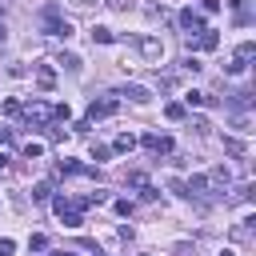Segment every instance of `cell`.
I'll list each match as a JSON object with an SVG mask.
<instances>
[{
  "label": "cell",
  "instance_id": "6da1fadb",
  "mask_svg": "<svg viewBox=\"0 0 256 256\" xmlns=\"http://www.w3.org/2000/svg\"><path fill=\"white\" fill-rule=\"evenodd\" d=\"M20 112H24V120L36 124V128H44V124L52 120V108H48L44 100H28V104H20Z\"/></svg>",
  "mask_w": 256,
  "mask_h": 256
},
{
  "label": "cell",
  "instance_id": "7a4b0ae2",
  "mask_svg": "<svg viewBox=\"0 0 256 256\" xmlns=\"http://www.w3.org/2000/svg\"><path fill=\"white\" fill-rule=\"evenodd\" d=\"M116 108H120V100H116V96L92 100V104H88V124H96V120H108V116H116Z\"/></svg>",
  "mask_w": 256,
  "mask_h": 256
},
{
  "label": "cell",
  "instance_id": "3957f363",
  "mask_svg": "<svg viewBox=\"0 0 256 256\" xmlns=\"http://www.w3.org/2000/svg\"><path fill=\"white\" fill-rule=\"evenodd\" d=\"M140 144H144V152H148V156H168V152H172V140H168V136H160V132H148Z\"/></svg>",
  "mask_w": 256,
  "mask_h": 256
},
{
  "label": "cell",
  "instance_id": "277c9868",
  "mask_svg": "<svg viewBox=\"0 0 256 256\" xmlns=\"http://www.w3.org/2000/svg\"><path fill=\"white\" fill-rule=\"evenodd\" d=\"M140 56H144L148 64H160V60H164V44H160L156 36H144V40H140Z\"/></svg>",
  "mask_w": 256,
  "mask_h": 256
},
{
  "label": "cell",
  "instance_id": "5b68a950",
  "mask_svg": "<svg viewBox=\"0 0 256 256\" xmlns=\"http://www.w3.org/2000/svg\"><path fill=\"white\" fill-rule=\"evenodd\" d=\"M180 28H184L188 36H196V32H204V16H200L196 8H184V12H180Z\"/></svg>",
  "mask_w": 256,
  "mask_h": 256
},
{
  "label": "cell",
  "instance_id": "8992f818",
  "mask_svg": "<svg viewBox=\"0 0 256 256\" xmlns=\"http://www.w3.org/2000/svg\"><path fill=\"white\" fill-rule=\"evenodd\" d=\"M112 96H128L132 104H148V100H152V92H148L144 84H124V88H116Z\"/></svg>",
  "mask_w": 256,
  "mask_h": 256
},
{
  "label": "cell",
  "instance_id": "52a82bcc",
  "mask_svg": "<svg viewBox=\"0 0 256 256\" xmlns=\"http://www.w3.org/2000/svg\"><path fill=\"white\" fill-rule=\"evenodd\" d=\"M180 196H192V200L208 196V176H188V184H180Z\"/></svg>",
  "mask_w": 256,
  "mask_h": 256
},
{
  "label": "cell",
  "instance_id": "ba28073f",
  "mask_svg": "<svg viewBox=\"0 0 256 256\" xmlns=\"http://www.w3.org/2000/svg\"><path fill=\"white\" fill-rule=\"evenodd\" d=\"M208 184H212V188H220V192H224V188H228V184H232V172H228V168H224V164H216V168H212V172H208Z\"/></svg>",
  "mask_w": 256,
  "mask_h": 256
},
{
  "label": "cell",
  "instance_id": "9c48e42d",
  "mask_svg": "<svg viewBox=\"0 0 256 256\" xmlns=\"http://www.w3.org/2000/svg\"><path fill=\"white\" fill-rule=\"evenodd\" d=\"M44 32H48V36L68 40V36H72V24H68V20H48V24H44Z\"/></svg>",
  "mask_w": 256,
  "mask_h": 256
},
{
  "label": "cell",
  "instance_id": "30bf717a",
  "mask_svg": "<svg viewBox=\"0 0 256 256\" xmlns=\"http://www.w3.org/2000/svg\"><path fill=\"white\" fill-rule=\"evenodd\" d=\"M252 224H256V220H252V216H244V220L232 228V240H240V244H244V240H252Z\"/></svg>",
  "mask_w": 256,
  "mask_h": 256
},
{
  "label": "cell",
  "instance_id": "8fae6325",
  "mask_svg": "<svg viewBox=\"0 0 256 256\" xmlns=\"http://www.w3.org/2000/svg\"><path fill=\"white\" fill-rule=\"evenodd\" d=\"M232 4V12H236V24H252V8H248V0H228Z\"/></svg>",
  "mask_w": 256,
  "mask_h": 256
},
{
  "label": "cell",
  "instance_id": "7c38bea8",
  "mask_svg": "<svg viewBox=\"0 0 256 256\" xmlns=\"http://www.w3.org/2000/svg\"><path fill=\"white\" fill-rule=\"evenodd\" d=\"M36 84H40V88H44V92H48V88H52V84H56V72H52V68H48V64H40V68H36Z\"/></svg>",
  "mask_w": 256,
  "mask_h": 256
},
{
  "label": "cell",
  "instance_id": "4fadbf2b",
  "mask_svg": "<svg viewBox=\"0 0 256 256\" xmlns=\"http://www.w3.org/2000/svg\"><path fill=\"white\" fill-rule=\"evenodd\" d=\"M224 152H232V156H248V144L236 140V136H224Z\"/></svg>",
  "mask_w": 256,
  "mask_h": 256
},
{
  "label": "cell",
  "instance_id": "5bb4252c",
  "mask_svg": "<svg viewBox=\"0 0 256 256\" xmlns=\"http://www.w3.org/2000/svg\"><path fill=\"white\" fill-rule=\"evenodd\" d=\"M112 40H116V36H112V28H100V24L92 28V44H112Z\"/></svg>",
  "mask_w": 256,
  "mask_h": 256
},
{
  "label": "cell",
  "instance_id": "9a60e30c",
  "mask_svg": "<svg viewBox=\"0 0 256 256\" xmlns=\"http://www.w3.org/2000/svg\"><path fill=\"white\" fill-rule=\"evenodd\" d=\"M56 64H64L68 72H80V56H76V52H60V60H56Z\"/></svg>",
  "mask_w": 256,
  "mask_h": 256
},
{
  "label": "cell",
  "instance_id": "2e32d148",
  "mask_svg": "<svg viewBox=\"0 0 256 256\" xmlns=\"http://www.w3.org/2000/svg\"><path fill=\"white\" fill-rule=\"evenodd\" d=\"M132 148H136V136H128V132L116 136V144H112V152H132Z\"/></svg>",
  "mask_w": 256,
  "mask_h": 256
},
{
  "label": "cell",
  "instance_id": "e0dca14e",
  "mask_svg": "<svg viewBox=\"0 0 256 256\" xmlns=\"http://www.w3.org/2000/svg\"><path fill=\"white\" fill-rule=\"evenodd\" d=\"M60 216H64V228H80V224H84L80 208H68V212H60Z\"/></svg>",
  "mask_w": 256,
  "mask_h": 256
},
{
  "label": "cell",
  "instance_id": "ac0fdd59",
  "mask_svg": "<svg viewBox=\"0 0 256 256\" xmlns=\"http://www.w3.org/2000/svg\"><path fill=\"white\" fill-rule=\"evenodd\" d=\"M144 12H148L152 20H156V16H168V8H164V0H148V4H144Z\"/></svg>",
  "mask_w": 256,
  "mask_h": 256
},
{
  "label": "cell",
  "instance_id": "d6986e66",
  "mask_svg": "<svg viewBox=\"0 0 256 256\" xmlns=\"http://www.w3.org/2000/svg\"><path fill=\"white\" fill-rule=\"evenodd\" d=\"M232 104H236V108H252V92H248V88L232 92Z\"/></svg>",
  "mask_w": 256,
  "mask_h": 256
},
{
  "label": "cell",
  "instance_id": "ffe728a7",
  "mask_svg": "<svg viewBox=\"0 0 256 256\" xmlns=\"http://www.w3.org/2000/svg\"><path fill=\"white\" fill-rule=\"evenodd\" d=\"M48 196H52V184H36V188H32V200H36V204H44Z\"/></svg>",
  "mask_w": 256,
  "mask_h": 256
},
{
  "label": "cell",
  "instance_id": "44dd1931",
  "mask_svg": "<svg viewBox=\"0 0 256 256\" xmlns=\"http://www.w3.org/2000/svg\"><path fill=\"white\" fill-rule=\"evenodd\" d=\"M236 56H240V60H252V56H256V44H252V40H244V44L236 48Z\"/></svg>",
  "mask_w": 256,
  "mask_h": 256
},
{
  "label": "cell",
  "instance_id": "7402d4cb",
  "mask_svg": "<svg viewBox=\"0 0 256 256\" xmlns=\"http://www.w3.org/2000/svg\"><path fill=\"white\" fill-rule=\"evenodd\" d=\"M184 104H192V108H196V104H208V96H204V92H196V88H192V92H188V96H184Z\"/></svg>",
  "mask_w": 256,
  "mask_h": 256
},
{
  "label": "cell",
  "instance_id": "603a6c76",
  "mask_svg": "<svg viewBox=\"0 0 256 256\" xmlns=\"http://www.w3.org/2000/svg\"><path fill=\"white\" fill-rule=\"evenodd\" d=\"M164 116H168V120H184V104H168Z\"/></svg>",
  "mask_w": 256,
  "mask_h": 256
},
{
  "label": "cell",
  "instance_id": "cb8c5ba5",
  "mask_svg": "<svg viewBox=\"0 0 256 256\" xmlns=\"http://www.w3.org/2000/svg\"><path fill=\"white\" fill-rule=\"evenodd\" d=\"M28 248H32V252H44V248H48V236H40V232H36V236L28 240Z\"/></svg>",
  "mask_w": 256,
  "mask_h": 256
},
{
  "label": "cell",
  "instance_id": "d4e9b609",
  "mask_svg": "<svg viewBox=\"0 0 256 256\" xmlns=\"http://www.w3.org/2000/svg\"><path fill=\"white\" fill-rule=\"evenodd\" d=\"M244 68H248V60H240V56H236V60H232V64H228V76H240V72H244Z\"/></svg>",
  "mask_w": 256,
  "mask_h": 256
},
{
  "label": "cell",
  "instance_id": "484cf974",
  "mask_svg": "<svg viewBox=\"0 0 256 256\" xmlns=\"http://www.w3.org/2000/svg\"><path fill=\"white\" fill-rule=\"evenodd\" d=\"M40 152H44V144H36V140H28V144H24V156H28V160H32V156H40Z\"/></svg>",
  "mask_w": 256,
  "mask_h": 256
},
{
  "label": "cell",
  "instance_id": "4316f807",
  "mask_svg": "<svg viewBox=\"0 0 256 256\" xmlns=\"http://www.w3.org/2000/svg\"><path fill=\"white\" fill-rule=\"evenodd\" d=\"M112 156V148H104V144H92V160H108Z\"/></svg>",
  "mask_w": 256,
  "mask_h": 256
},
{
  "label": "cell",
  "instance_id": "83f0119b",
  "mask_svg": "<svg viewBox=\"0 0 256 256\" xmlns=\"http://www.w3.org/2000/svg\"><path fill=\"white\" fill-rule=\"evenodd\" d=\"M104 4H108V8H116V12H128L136 0H104Z\"/></svg>",
  "mask_w": 256,
  "mask_h": 256
},
{
  "label": "cell",
  "instance_id": "f1b7e54d",
  "mask_svg": "<svg viewBox=\"0 0 256 256\" xmlns=\"http://www.w3.org/2000/svg\"><path fill=\"white\" fill-rule=\"evenodd\" d=\"M4 116H20V100H4Z\"/></svg>",
  "mask_w": 256,
  "mask_h": 256
},
{
  "label": "cell",
  "instance_id": "f546056e",
  "mask_svg": "<svg viewBox=\"0 0 256 256\" xmlns=\"http://www.w3.org/2000/svg\"><path fill=\"white\" fill-rule=\"evenodd\" d=\"M128 184H136V188H144V184H148V176H144V172H128Z\"/></svg>",
  "mask_w": 256,
  "mask_h": 256
},
{
  "label": "cell",
  "instance_id": "4dcf8cb0",
  "mask_svg": "<svg viewBox=\"0 0 256 256\" xmlns=\"http://www.w3.org/2000/svg\"><path fill=\"white\" fill-rule=\"evenodd\" d=\"M172 256H196V248H192V244H176V248H172Z\"/></svg>",
  "mask_w": 256,
  "mask_h": 256
},
{
  "label": "cell",
  "instance_id": "1f68e13d",
  "mask_svg": "<svg viewBox=\"0 0 256 256\" xmlns=\"http://www.w3.org/2000/svg\"><path fill=\"white\" fill-rule=\"evenodd\" d=\"M60 16V4H44V20H56Z\"/></svg>",
  "mask_w": 256,
  "mask_h": 256
},
{
  "label": "cell",
  "instance_id": "d6a6232c",
  "mask_svg": "<svg viewBox=\"0 0 256 256\" xmlns=\"http://www.w3.org/2000/svg\"><path fill=\"white\" fill-rule=\"evenodd\" d=\"M52 116H56V120H68L72 112H68V104H56V108H52Z\"/></svg>",
  "mask_w": 256,
  "mask_h": 256
},
{
  "label": "cell",
  "instance_id": "836d02e7",
  "mask_svg": "<svg viewBox=\"0 0 256 256\" xmlns=\"http://www.w3.org/2000/svg\"><path fill=\"white\" fill-rule=\"evenodd\" d=\"M104 200H108V192H104V188H96V192L88 196V204H104Z\"/></svg>",
  "mask_w": 256,
  "mask_h": 256
},
{
  "label": "cell",
  "instance_id": "e575fe53",
  "mask_svg": "<svg viewBox=\"0 0 256 256\" xmlns=\"http://www.w3.org/2000/svg\"><path fill=\"white\" fill-rule=\"evenodd\" d=\"M12 252H16V244H12L8 236H4V240H0V256H12Z\"/></svg>",
  "mask_w": 256,
  "mask_h": 256
},
{
  "label": "cell",
  "instance_id": "d590c367",
  "mask_svg": "<svg viewBox=\"0 0 256 256\" xmlns=\"http://www.w3.org/2000/svg\"><path fill=\"white\" fill-rule=\"evenodd\" d=\"M68 8H76V12H88V8H92V0H68Z\"/></svg>",
  "mask_w": 256,
  "mask_h": 256
},
{
  "label": "cell",
  "instance_id": "8d00e7d4",
  "mask_svg": "<svg viewBox=\"0 0 256 256\" xmlns=\"http://www.w3.org/2000/svg\"><path fill=\"white\" fill-rule=\"evenodd\" d=\"M4 144H12V128H4V124H0V148H4Z\"/></svg>",
  "mask_w": 256,
  "mask_h": 256
},
{
  "label": "cell",
  "instance_id": "74e56055",
  "mask_svg": "<svg viewBox=\"0 0 256 256\" xmlns=\"http://www.w3.org/2000/svg\"><path fill=\"white\" fill-rule=\"evenodd\" d=\"M200 8H204V12H216V8H220V0H200Z\"/></svg>",
  "mask_w": 256,
  "mask_h": 256
},
{
  "label": "cell",
  "instance_id": "f35d334b",
  "mask_svg": "<svg viewBox=\"0 0 256 256\" xmlns=\"http://www.w3.org/2000/svg\"><path fill=\"white\" fill-rule=\"evenodd\" d=\"M4 168H8V156H4V152H0V172H4Z\"/></svg>",
  "mask_w": 256,
  "mask_h": 256
},
{
  "label": "cell",
  "instance_id": "ab89813d",
  "mask_svg": "<svg viewBox=\"0 0 256 256\" xmlns=\"http://www.w3.org/2000/svg\"><path fill=\"white\" fill-rule=\"evenodd\" d=\"M220 256H236V252H232V248H224V252H220Z\"/></svg>",
  "mask_w": 256,
  "mask_h": 256
},
{
  "label": "cell",
  "instance_id": "60d3db41",
  "mask_svg": "<svg viewBox=\"0 0 256 256\" xmlns=\"http://www.w3.org/2000/svg\"><path fill=\"white\" fill-rule=\"evenodd\" d=\"M4 36H8V32H4V24H0V40H4Z\"/></svg>",
  "mask_w": 256,
  "mask_h": 256
},
{
  "label": "cell",
  "instance_id": "b9f144b4",
  "mask_svg": "<svg viewBox=\"0 0 256 256\" xmlns=\"http://www.w3.org/2000/svg\"><path fill=\"white\" fill-rule=\"evenodd\" d=\"M52 256H72V252H52Z\"/></svg>",
  "mask_w": 256,
  "mask_h": 256
},
{
  "label": "cell",
  "instance_id": "7bdbcfd3",
  "mask_svg": "<svg viewBox=\"0 0 256 256\" xmlns=\"http://www.w3.org/2000/svg\"><path fill=\"white\" fill-rule=\"evenodd\" d=\"M144 256H152V252H144Z\"/></svg>",
  "mask_w": 256,
  "mask_h": 256
}]
</instances>
